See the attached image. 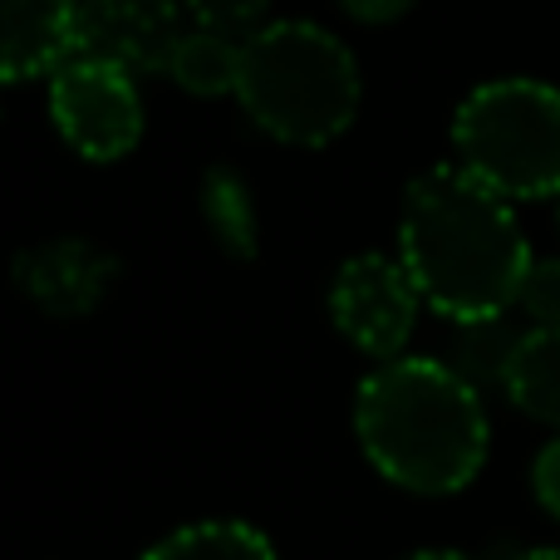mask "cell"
Segmentation results:
<instances>
[{
	"instance_id": "1",
	"label": "cell",
	"mask_w": 560,
	"mask_h": 560,
	"mask_svg": "<svg viewBox=\"0 0 560 560\" xmlns=\"http://www.w3.org/2000/svg\"><path fill=\"white\" fill-rule=\"evenodd\" d=\"M398 261L433 315L472 325L516 305L536 256L512 202L447 163L428 167L408 187L398 217Z\"/></svg>"
},
{
	"instance_id": "2",
	"label": "cell",
	"mask_w": 560,
	"mask_h": 560,
	"mask_svg": "<svg viewBox=\"0 0 560 560\" xmlns=\"http://www.w3.org/2000/svg\"><path fill=\"white\" fill-rule=\"evenodd\" d=\"M354 438L369 467L413 497H457L492 453L482 394L428 354L369 369L354 394Z\"/></svg>"
},
{
	"instance_id": "3",
	"label": "cell",
	"mask_w": 560,
	"mask_h": 560,
	"mask_svg": "<svg viewBox=\"0 0 560 560\" xmlns=\"http://www.w3.org/2000/svg\"><path fill=\"white\" fill-rule=\"evenodd\" d=\"M236 98L276 143L325 148L359 114V65L345 39L310 20H266L246 39Z\"/></svg>"
},
{
	"instance_id": "4",
	"label": "cell",
	"mask_w": 560,
	"mask_h": 560,
	"mask_svg": "<svg viewBox=\"0 0 560 560\" xmlns=\"http://www.w3.org/2000/svg\"><path fill=\"white\" fill-rule=\"evenodd\" d=\"M453 163L506 202H560V89L487 79L453 114Z\"/></svg>"
},
{
	"instance_id": "5",
	"label": "cell",
	"mask_w": 560,
	"mask_h": 560,
	"mask_svg": "<svg viewBox=\"0 0 560 560\" xmlns=\"http://www.w3.org/2000/svg\"><path fill=\"white\" fill-rule=\"evenodd\" d=\"M49 118L84 163H118L143 138V98L124 65L74 55L49 74Z\"/></svg>"
},
{
	"instance_id": "6",
	"label": "cell",
	"mask_w": 560,
	"mask_h": 560,
	"mask_svg": "<svg viewBox=\"0 0 560 560\" xmlns=\"http://www.w3.org/2000/svg\"><path fill=\"white\" fill-rule=\"evenodd\" d=\"M418 310H423V295H418L408 266L384 252L349 256L335 271V285H329V319H335V329L359 354L378 359V364L404 359L418 325Z\"/></svg>"
},
{
	"instance_id": "7",
	"label": "cell",
	"mask_w": 560,
	"mask_h": 560,
	"mask_svg": "<svg viewBox=\"0 0 560 560\" xmlns=\"http://www.w3.org/2000/svg\"><path fill=\"white\" fill-rule=\"evenodd\" d=\"M183 0H84L79 55L124 65L128 74H167L183 45Z\"/></svg>"
},
{
	"instance_id": "8",
	"label": "cell",
	"mask_w": 560,
	"mask_h": 560,
	"mask_svg": "<svg viewBox=\"0 0 560 560\" xmlns=\"http://www.w3.org/2000/svg\"><path fill=\"white\" fill-rule=\"evenodd\" d=\"M114 280H118V261L108 252H98L94 242H79V236L30 246L15 261V285L25 290V300L59 319L98 310Z\"/></svg>"
},
{
	"instance_id": "9",
	"label": "cell",
	"mask_w": 560,
	"mask_h": 560,
	"mask_svg": "<svg viewBox=\"0 0 560 560\" xmlns=\"http://www.w3.org/2000/svg\"><path fill=\"white\" fill-rule=\"evenodd\" d=\"M0 69L5 84L59 74L79 55L84 0H0Z\"/></svg>"
},
{
	"instance_id": "10",
	"label": "cell",
	"mask_w": 560,
	"mask_h": 560,
	"mask_svg": "<svg viewBox=\"0 0 560 560\" xmlns=\"http://www.w3.org/2000/svg\"><path fill=\"white\" fill-rule=\"evenodd\" d=\"M506 398L516 413L560 428V329H526L516 359L506 369Z\"/></svg>"
},
{
	"instance_id": "11",
	"label": "cell",
	"mask_w": 560,
	"mask_h": 560,
	"mask_svg": "<svg viewBox=\"0 0 560 560\" xmlns=\"http://www.w3.org/2000/svg\"><path fill=\"white\" fill-rule=\"evenodd\" d=\"M138 560H276V546L261 526L217 516V522H187L153 541Z\"/></svg>"
},
{
	"instance_id": "12",
	"label": "cell",
	"mask_w": 560,
	"mask_h": 560,
	"mask_svg": "<svg viewBox=\"0 0 560 560\" xmlns=\"http://www.w3.org/2000/svg\"><path fill=\"white\" fill-rule=\"evenodd\" d=\"M197 202H202L207 232L217 236V246H222L226 256L252 261V256L261 252V222H256L252 187H246V177L236 173V167H207Z\"/></svg>"
},
{
	"instance_id": "13",
	"label": "cell",
	"mask_w": 560,
	"mask_h": 560,
	"mask_svg": "<svg viewBox=\"0 0 560 560\" xmlns=\"http://www.w3.org/2000/svg\"><path fill=\"white\" fill-rule=\"evenodd\" d=\"M242 59H246V39L192 25L183 35V45H177L173 65H167V79L197 98H222L236 94V84H242Z\"/></svg>"
},
{
	"instance_id": "14",
	"label": "cell",
	"mask_w": 560,
	"mask_h": 560,
	"mask_svg": "<svg viewBox=\"0 0 560 560\" xmlns=\"http://www.w3.org/2000/svg\"><path fill=\"white\" fill-rule=\"evenodd\" d=\"M526 329L512 325V315H492V319H472V325H457L453 349H447V364L477 388V394H492L506 388V369L516 359Z\"/></svg>"
},
{
	"instance_id": "15",
	"label": "cell",
	"mask_w": 560,
	"mask_h": 560,
	"mask_svg": "<svg viewBox=\"0 0 560 560\" xmlns=\"http://www.w3.org/2000/svg\"><path fill=\"white\" fill-rule=\"evenodd\" d=\"M187 20L202 30H217V35L232 39H252L256 30L266 25V10L271 0H183Z\"/></svg>"
},
{
	"instance_id": "16",
	"label": "cell",
	"mask_w": 560,
	"mask_h": 560,
	"mask_svg": "<svg viewBox=\"0 0 560 560\" xmlns=\"http://www.w3.org/2000/svg\"><path fill=\"white\" fill-rule=\"evenodd\" d=\"M516 310H522L536 329H560V256H536L532 271L522 280Z\"/></svg>"
},
{
	"instance_id": "17",
	"label": "cell",
	"mask_w": 560,
	"mask_h": 560,
	"mask_svg": "<svg viewBox=\"0 0 560 560\" xmlns=\"http://www.w3.org/2000/svg\"><path fill=\"white\" fill-rule=\"evenodd\" d=\"M532 492H536V502H541V512L560 522V438H551V443L536 453V463H532Z\"/></svg>"
},
{
	"instance_id": "18",
	"label": "cell",
	"mask_w": 560,
	"mask_h": 560,
	"mask_svg": "<svg viewBox=\"0 0 560 560\" xmlns=\"http://www.w3.org/2000/svg\"><path fill=\"white\" fill-rule=\"evenodd\" d=\"M339 10H345L349 20H359V25H388V20L408 15L413 0H339Z\"/></svg>"
},
{
	"instance_id": "19",
	"label": "cell",
	"mask_w": 560,
	"mask_h": 560,
	"mask_svg": "<svg viewBox=\"0 0 560 560\" xmlns=\"http://www.w3.org/2000/svg\"><path fill=\"white\" fill-rule=\"evenodd\" d=\"M398 560H472V556L447 551V546H428V551H408V556H398Z\"/></svg>"
},
{
	"instance_id": "20",
	"label": "cell",
	"mask_w": 560,
	"mask_h": 560,
	"mask_svg": "<svg viewBox=\"0 0 560 560\" xmlns=\"http://www.w3.org/2000/svg\"><path fill=\"white\" fill-rule=\"evenodd\" d=\"M512 560H560V546H532V551H522Z\"/></svg>"
},
{
	"instance_id": "21",
	"label": "cell",
	"mask_w": 560,
	"mask_h": 560,
	"mask_svg": "<svg viewBox=\"0 0 560 560\" xmlns=\"http://www.w3.org/2000/svg\"><path fill=\"white\" fill-rule=\"evenodd\" d=\"M556 222H560V202H556Z\"/></svg>"
}]
</instances>
